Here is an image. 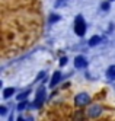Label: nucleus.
Returning a JSON list of instances; mask_svg holds the SVG:
<instances>
[{"label": "nucleus", "mask_w": 115, "mask_h": 121, "mask_svg": "<svg viewBox=\"0 0 115 121\" xmlns=\"http://www.w3.org/2000/svg\"><path fill=\"white\" fill-rule=\"evenodd\" d=\"M12 93H13V89L12 88H7V89H4V93L3 95H4V98H9Z\"/></svg>", "instance_id": "9"}, {"label": "nucleus", "mask_w": 115, "mask_h": 121, "mask_svg": "<svg viewBox=\"0 0 115 121\" xmlns=\"http://www.w3.org/2000/svg\"><path fill=\"white\" fill-rule=\"evenodd\" d=\"M101 112V107H98V105H95V107H92L90 109H89V114L93 117V115H98Z\"/></svg>", "instance_id": "6"}, {"label": "nucleus", "mask_w": 115, "mask_h": 121, "mask_svg": "<svg viewBox=\"0 0 115 121\" xmlns=\"http://www.w3.org/2000/svg\"><path fill=\"white\" fill-rule=\"evenodd\" d=\"M57 21H60V16H57V15L50 16V22H51V23H54V22H57Z\"/></svg>", "instance_id": "10"}, {"label": "nucleus", "mask_w": 115, "mask_h": 121, "mask_svg": "<svg viewBox=\"0 0 115 121\" xmlns=\"http://www.w3.org/2000/svg\"><path fill=\"white\" fill-rule=\"evenodd\" d=\"M0 112H2V115H4V114H6V107H2V108H0Z\"/></svg>", "instance_id": "13"}, {"label": "nucleus", "mask_w": 115, "mask_h": 121, "mask_svg": "<svg viewBox=\"0 0 115 121\" xmlns=\"http://www.w3.org/2000/svg\"><path fill=\"white\" fill-rule=\"evenodd\" d=\"M25 107H26V102H21V104H19V107H17V108H19V109H23Z\"/></svg>", "instance_id": "12"}, {"label": "nucleus", "mask_w": 115, "mask_h": 121, "mask_svg": "<svg viewBox=\"0 0 115 121\" xmlns=\"http://www.w3.org/2000/svg\"><path fill=\"white\" fill-rule=\"evenodd\" d=\"M17 121H25V120H23V118H22V117H21V118H19V120H17Z\"/></svg>", "instance_id": "16"}, {"label": "nucleus", "mask_w": 115, "mask_h": 121, "mask_svg": "<svg viewBox=\"0 0 115 121\" xmlns=\"http://www.w3.org/2000/svg\"><path fill=\"white\" fill-rule=\"evenodd\" d=\"M108 77L111 80H115V66H111L108 69Z\"/></svg>", "instance_id": "7"}, {"label": "nucleus", "mask_w": 115, "mask_h": 121, "mask_svg": "<svg viewBox=\"0 0 115 121\" xmlns=\"http://www.w3.org/2000/svg\"><path fill=\"white\" fill-rule=\"evenodd\" d=\"M89 101H90V98H89L87 93H79L76 96V104L77 105H86Z\"/></svg>", "instance_id": "2"}, {"label": "nucleus", "mask_w": 115, "mask_h": 121, "mask_svg": "<svg viewBox=\"0 0 115 121\" xmlns=\"http://www.w3.org/2000/svg\"><path fill=\"white\" fill-rule=\"evenodd\" d=\"M99 41H101V38H99L98 35H95V37H92V38H90V41H89V44H90V45L93 47V45H96V44H98Z\"/></svg>", "instance_id": "8"}, {"label": "nucleus", "mask_w": 115, "mask_h": 121, "mask_svg": "<svg viewBox=\"0 0 115 121\" xmlns=\"http://www.w3.org/2000/svg\"><path fill=\"white\" fill-rule=\"evenodd\" d=\"M86 60L83 58V57H80V56H79V57H76V60H74V66L77 67V69H83V67H86Z\"/></svg>", "instance_id": "4"}, {"label": "nucleus", "mask_w": 115, "mask_h": 121, "mask_svg": "<svg viewBox=\"0 0 115 121\" xmlns=\"http://www.w3.org/2000/svg\"><path fill=\"white\" fill-rule=\"evenodd\" d=\"M28 93H29V92H28V91H26L25 93H22V95H19V99H22V98H25V96H26V95H28Z\"/></svg>", "instance_id": "14"}, {"label": "nucleus", "mask_w": 115, "mask_h": 121, "mask_svg": "<svg viewBox=\"0 0 115 121\" xmlns=\"http://www.w3.org/2000/svg\"><path fill=\"white\" fill-rule=\"evenodd\" d=\"M102 7H103L105 10H108V7H109V4H108V3H103V4H102Z\"/></svg>", "instance_id": "15"}, {"label": "nucleus", "mask_w": 115, "mask_h": 121, "mask_svg": "<svg viewBox=\"0 0 115 121\" xmlns=\"http://www.w3.org/2000/svg\"><path fill=\"white\" fill-rule=\"evenodd\" d=\"M74 32L77 34L79 37L85 35V32H86V23H85V21H83L82 16H77V18H76V22H74Z\"/></svg>", "instance_id": "1"}, {"label": "nucleus", "mask_w": 115, "mask_h": 121, "mask_svg": "<svg viewBox=\"0 0 115 121\" xmlns=\"http://www.w3.org/2000/svg\"><path fill=\"white\" fill-rule=\"evenodd\" d=\"M44 96H45V91H44V88H41L39 91H38V93H37V104H35V107H39L41 104H42V101H44Z\"/></svg>", "instance_id": "3"}, {"label": "nucleus", "mask_w": 115, "mask_h": 121, "mask_svg": "<svg viewBox=\"0 0 115 121\" xmlns=\"http://www.w3.org/2000/svg\"><path fill=\"white\" fill-rule=\"evenodd\" d=\"M60 77H61L60 72H55L54 76H52V80H51V86H55V85L58 83V80H60Z\"/></svg>", "instance_id": "5"}, {"label": "nucleus", "mask_w": 115, "mask_h": 121, "mask_svg": "<svg viewBox=\"0 0 115 121\" xmlns=\"http://www.w3.org/2000/svg\"><path fill=\"white\" fill-rule=\"evenodd\" d=\"M66 63H67V58H66V57H61V60H60V64H61V66H64Z\"/></svg>", "instance_id": "11"}]
</instances>
